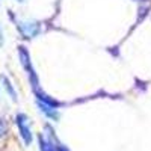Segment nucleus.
Returning <instances> with one entry per match:
<instances>
[{"label": "nucleus", "mask_w": 151, "mask_h": 151, "mask_svg": "<svg viewBox=\"0 0 151 151\" xmlns=\"http://www.w3.org/2000/svg\"><path fill=\"white\" fill-rule=\"evenodd\" d=\"M21 33L26 38H33L40 33V24L38 23H30V21H23L18 24Z\"/></svg>", "instance_id": "nucleus-2"}, {"label": "nucleus", "mask_w": 151, "mask_h": 151, "mask_svg": "<svg viewBox=\"0 0 151 151\" xmlns=\"http://www.w3.org/2000/svg\"><path fill=\"white\" fill-rule=\"evenodd\" d=\"M17 125L20 129V133H21V137L26 145H29L32 142V132H30V125H29V119L26 115H23V113H18L17 115Z\"/></svg>", "instance_id": "nucleus-1"}, {"label": "nucleus", "mask_w": 151, "mask_h": 151, "mask_svg": "<svg viewBox=\"0 0 151 151\" xmlns=\"http://www.w3.org/2000/svg\"><path fill=\"white\" fill-rule=\"evenodd\" d=\"M20 2H23V0H20Z\"/></svg>", "instance_id": "nucleus-6"}, {"label": "nucleus", "mask_w": 151, "mask_h": 151, "mask_svg": "<svg viewBox=\"0 0 151 151\" xmlns=\"http://www.w3.org/2000/svg\"><path fill=\"white\" fill-rule=\"evenodd\" d=\"M2 42H3V36H2V30H0V45H2Z\"/></svg>", "instance_id": "nucleus-5"}, {"label": "nucleus", "mask_w": 151, "mask_h": 151, "mask_svg": "<svg viewBox=\"0 0 151 151\" xmlns=\"http://www.w3.org/2000/svg\"><path fill=\"white\" fill-rule=\"evenodd\" d=\"M2 80L5 82V86H6V89L9 91V94L12 95V98H17V95H15V92H14V89L11 88V83H9V80L6 79V77H2Z\"/></svg>", "instance_id": "nucleus-4"}, {"label": "nucleus", "mask_w": 151, "mask_h": 151, "mask_svg": "<svg viewBox=\"0 0 151 151\" xmlns=\"http://www.w3.org/2000/svg\"><path fill=\"white\" fill-rule=\"evenodd\" d=\"M40 145L42 151H58V145H53L50 139H45L44 136H40Z\"/></svg>", "instance_id": "nucleus-3"}]
</instances>
